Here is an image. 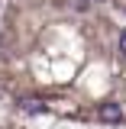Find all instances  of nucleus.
<instances>
[{
	"label": "nucleus",
	"instance_id": "1",
	"mask_svg": "<svg viewBox=\"0 0 126 129\" xmlns=\"http://www.w3.org/2000/svg\"><path fill=\"white\" fill-rule=\"evenodd\" d=\"M97 119H100V123H120V119H123V103H100V107H97Z\"/></svg>",
	"mask_w": 126,
	"mask_h": 129
},
{
	"label": "nucleus",
	"instance_id": "2",
	"mask_svg": "<svg viewBox=\"0 0 126 129\" xmlns=\"http://www.w3.org/2000/svg\"><path fill=\"white\" fill-rule=\"evenodd\" d=\"M23 110L36 116V113H45V103H42V100H26V103H23Z\"/></svg>",
	"mask_w": 126,
	"mask_h": 129
},
{
	"label": "nucleus",
	"instance_id": "3",
	"mask_svg": "<svg viewBox=\"0 0 126 129\" xmlns=\"http://www.w3.org/2000/svg\"><path fill=\"white\" fill-rule=\"evenodd\" d=\"M120 52H123V55H126V32H123V36H120Z\"/></svg>",
	"mask_w": 126,
	"mask_h": 129
},
{
	"label": "nucleus",
	"instance_id": "4",
	"mask_svg": "<svg viewBox=\"0 0 126 129\" xmlns=\"http://www.w3.org/2000/svg\"><path fill=\"white\" fill-rule=\"evenodd\" d=\"M87 3H104V0H87Z\"/></svg>",
	"mask_w": 126,
	"mask_h": 129
}]
</instances>
